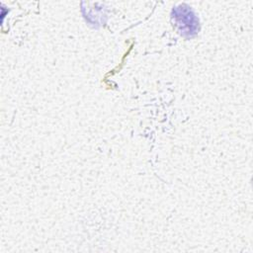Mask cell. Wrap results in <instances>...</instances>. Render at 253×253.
Masks as SVG:
<instances>
[{"instance_id": "6da1fadb", "label": "cell", "mask_w": 253, "mask_h": 253, "mask_svg": "<svg viewBox=\"0 0 253 253\" xmlns=\"http://www.w3.org/2000/svg\"><path fill=\"white\" fill-rule=\"evenodd\" d=\"M173 18L180 27V31L184 36L193 37L197 34L199 23L195 14L191 9H189V7L181 5L173 9Z\"/></svg>"}]
</instances>
